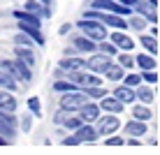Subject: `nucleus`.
Returning a JSON list of instances; mask_svg holds the SVG:
<instances>
[{"label":"nucleus","instance_id":"nucleus-32","mask_svg":"<svg viewBox=\"0 0 160 155\" xmlns=\"http://www.w3.org/2000/svg\"><path fill=\"white\" fill-rule=\"evenodd\" d=\"M128 23L132 26V28H135V30H144V26H146V21H144V16H135V19H132V21H128Z\"/></svg>","mask_w":160,"mask_h":155},{"label":"nucleus","instance_id":"nucleus-12","mask_svg":"<svg viewBox=\"0 0 160 155\" xmlns=\"http://www.w3.org/2000/svg\"><path fill=\"white\" fill-rule=\"evenodd\" d=\"M14 56H16V58H21L23 63H28L30 67L35 65V53H32V49H30V46H26V44H16V46H14Z\"/></svg>","mask_w":160,"mask_h":155},{"label":"nucleus","instance_id":"nucleus-23","mask_svg":"<svg viewBox=\"0 0 160 155\" xmlns=\"http://www.w3.org/2000/svg\"><path fill=\"white\" fill-rule=\"evenodd\" d=\"M53 90L56 93H72V90H77V84L74 81H56V84H53Z\"/></svg>","mask_w":160,"mask_h":155},{"label":"nucleus","instance_id":"nucleus-26","mask_svg":"<svg viewBox=\"0 0 160 155\" xmlns=\"http://www.w3.org/2000/svg\"><path fill=\"white\" fill-rule=\"evenodd\" d=\"M84 93L88 97H104L107 95V90H104L102 86H84Z\"/></svg>","mask_w":160,"mask_h":155},{"label":"nucleus","instance_id":"nucleus-28","mask_svg":"<svg viewBox=\"0 0 160 155\" xmlns=\"http://www.w3.org/2000/svg\"><path fill=\"white\" fill-rule=\"evenodd\" d=\"M81 123H84V118H81V116H70V118H65V120H63V125L68 127V130H77V127H79Z\"/></svg>","mask_w":160,"mask_h":155},{"label":"nucleus","instance_id":"nucleus-37","mask_svg":"<svg viewBox=\"0 0 160 155\" xmlns=\"http://www.w3.org/2000/svg\"><path fill=\"white\" fill-rule=\"evenodd\" d=\"M100 84H102V81L98 79L95 74H88V76H86V86H100Z\"/></svg>","mask_w":160,"mask_h":155},{"label":"nucleus","instance_id":"nucleus-34","mask_svg":"<svg viewBox=\"0 0 160 155\" xmlns=\"http://www.w3.org/2000/svg\"><path fill=\"white\" fill-rule=\"evenodd\" d=\"M125 84H128V86H139L142 84V76L139 74H128V76H125Z\"/></svg>","mask_w":160,"mask_h":155},{"label":"nucleus","instance_id":"nucleus-8","mask_svg":"<svg viewBox=\"0 0 160 155\" xmlns=\"http://www.w3.org/2000/svg\"><path fill=\"white\" fill-rule=\"evenodd\" d=\"M79 116L84 118V123H91V120H98V118H100V104L86 102L84 107L79 109Z\"/></svg>","mask_w":160,"mask_h":155},{"label":"nucleus","instance_id":"nucleus-10","mask_svg":"<svg viewBox=\"0 0 160 155\" xmlns=\"http://www.w3.org/2000/svg\"><path fill=\"white\" fill-rule=\"evenodd\" d=\"M123 132H125V134H132V137H142V134H146V120H139V118L130 120V123H125Z\"/></svg>","mask_w":160,"mask_h":155},{"label":"nucleus","instance_id":"nucleus-24","mask_svg":"<svg viewBox=\"0 0 160 155\" xmlns=\"http://www.w3.org/2000/svg\"><path fill=\"white\" fill-rule=\"evenodd\" d=\"M132 116H135V118H139V120H151V118H153L151 109H148V107H142V104L132 109Z\"/></svg>","mask_w":160,"mask_h":155},{"label":"nucleus","instance_id":"nucleus-1","mask_svg":"<svg viewBox=\"0 0 160 155\" xmlns=\"http://www.w3.org/2000/svg\"><path fill=\"white\" fill-rule=\"evenodd\" d=\"M77 28L84 32V35H88L91 40H95V42H100V40L107 37V28H104V23L98 21V19H81L79 23H77Z\"/></svg>","mask_w":160,"mask_h":155},{"label":"nucleus","instance_id":"nucleus-40","mask_svg":"<svg viewBox=\"0 0 160 155\" xmlns=\"http://www.w3.org/2000/svg\"><path fill=\"white\" fill-rule=\"evenodd\" d=\"M118 2L128 5V7H137V2H139V0H118Z\"/></svg>","mask_w":160,"mask_h":155},{"label":"nucleus","instance_id":"nucleus-6","mask_svg":"<svg viewBox=\"0 0 160 155\" xmlns=\"http://www.w3.org/2000/svg\"><path fill=\"white\" fill-rule=\"evenodd\" d=\"M74 137L79 139V143H84V141H86V143H93V141L98 139V127H91L88 123H81V125L74 130Z\"/></svg>","mask_w":160,"mask_h":155},{"label":"nucleus","instance_id":"nucleus-3","mask_svg":"<svg viewBox=\"0 0 160 155\" xmlns=\"http://www.w3.org/2000/svg\"><path fill=\"white\" fill-rule=\"evenodd\" d=\"M0 134H5L7 139H14V134H16V116H14V111H2V109H0Z\"/></svg>","mask_w":160,"mask_h":155},{"label":"nucleus","instance_id":"nucleus-35","mask_svg":"<svg viewBox=\"0 0 160 155\" xmlns=\"http://www.w3.org/2000/svg\"><path fill=\"white\" fill-rule=\"evenodd\" d=\"M104 143H107V146H123L125 141H123V137H109Z\"/></svg>","mask_w":160,"mask_h":155},{"label":"nucleus","instance_id":"nucleus-25","mask_svg":"<svg viewBox=\"0 0 160 155\" xmlns=\"http://www.w3.org/2000/svg\"><path fill=\"white\" fill-rule=\"evenodd\" d=\"M68 76H70V81H74L77 86H86V72H81V70H74V72H68Z\"/></svg>","mask_w":160,"mask_h":155},{"label":"nucleus","instance_id":"nucleus-20","mask_svg":"<svg viewBox=\"0 0 160 155\" xmlns=\"http://www.w3.org/2000/svg\"><path fill=\"white\" fill-rule=\"evenodd\" d=\"M123 65H109V67H107V72H104V76H107V79H112V81H121V79H125V76H123Z\"/></svg>","mask_w":160,"mask_h":155},{"label":"nucleus","instance_id":"nucleus-19","mask_svg":"<svg viewBox=\"0 0 160 155\" xmlns=\"http://www.w3.org/2000/svg\"><path fill=\"white\" fill-rule=\"evenodd\" d=\"M135 60H137V65L142 67V72H144V70H156V56H153V53H139Z\"/></svg>","mask_w":160,"mask_h":155},{"label":"nucleus","instance_id":"nucleus-39","mask_svg":"<svg viewBox=\"0 0 160 155\" xmlns=\"http://www.w3.org/2000/svg\"><path fill=\"white\" fill-rule=\"evenodd\" d=\"M100 51H104V53H109V56H112V53H114V46H112V44H100Z\"/></svg>","mask_w":160,"mask_h":155},{"label":"nucleus","instance_id":"nucleus-29","mask_svg":"<svg viewBox=\"0 0 160 155\" xmlns=\"http://www.w3.org/2000/svg\"><path fill=\"white\" fill-rule=\"evenodd\" d=\"M14 42H16V44H26V46H30V42H32V37L28 35V32H23V30H19V35H14Z\"/></svg>","mask_w":160,"mask_h":155},{"label":"nucleus","instance_id":"nucleus-18","mask_svg":"<svg viewBox=\"0 0 160 155\" xmlns=\"http://www.w3.org/2000/svg\"><path fill=\"white\" fill-rule=\"evenodd\" d=\"M86 65V60H79V58H68L65 56V60H60V65L58 67L60 70H65V72H74V70H81Z\"/></svg>","mask_w":160,"mask_h":155},{"label":"nucleus","instance_id":"nucleus-33","mask_svg":"<svg viewBox=\"0 0 160 155\" xmlns=\"http://www.w3.org/2000/svg\"><path fill=\"white\" fill-rule=\"evenodd\" d=\"M142 79L148 81V84H156V81H158V74H156L153 70H144V72H142Z\"/></svg>","mask_w":160,"mask_h":155},{"label":"nucleus","instance_id":"nucleus-9","mask_svg":"<svg viewBox=\"0 0 160 155\" xmlns=\"http://www.w3.org/2000/svg\"><path fill=\"white\" fill-rule=\"evenodd\" d=\"M12 93L14 90H7V88L0 90V109H2V111H16V97Z\"/></svg>","mask_w":160,"mask_h":155},{"label":"nucleus","instance_id":"nucleus-36","mask_svg":"<svg viewBox=\"0 0 160 155\" xmlns=\"http://www.w3.org/2000/svg\"><path fill=\"white\" fill-rule=\"evenodd\" d=\"M30 127H32V118H30V116H23V123H21V130H23V132H30Z\"/></svg>","mask_w":160,"mask_h":155},{"label":"nucleus","instance_id":"nucleus-14","mask_svg":"<svg viewBox=\"0 0 160 155\" xmlns=\"http://www.w3.org/2000/svg\"><path fill=\"white\" fill-rule=\"evenodd\" d=\"M95 46H98L95 40H91L88 35H81V37H77V40H74V49H77V51L93 53V51H95Z\"/></svg>","mask_w":160,"mask_h":155},{"label":"nucleus","instance_id":"nucleus-31","mask_svg":"<svg viewBox=\"0 0 160 155\" xmlns=\"http://www.w3.org/2000/svg\"><path fill=\"white\" fill-rule=\"evenodd\" d=\"M28 109H30V111L35 114V116H40V114H42V107H40V99H37V97H28Z\"/></svg>","mask_w":160,"mask_h":155},{"label":"nucleus","instance_id":"nucleus-41","mask_svg":"<svg viewBox=\"0 0 160 155\" xmlns=\"http://www.w3.org/2000/svg\"><path fill=\"white\" fill-rule=\"evenodd\" d=\"M7 143H9V139L5 134H0V146H7Z\"/></svg>","mask_w":160,"mask_h":155},{"label":"nucleus","instance_id":"nucleus-27","mask_svg":"<svg viewBox=\"0 0 160 155\" xmlns=\"http://www.w3.org/2000/svg\"><path fill=\"white\" fill-rule=\"evenodd\" d=\"M137 99H142L144 104L153 102V90H151V88H146V86H139V90H137Z\"/></svg>","mask_w":160,"mask_h":155},{"label":"nucleus","instance_id":"nucleus-7","mask_svg":"<svg viewBox=\"0 0 160 155\" xmlns=\"http://www.w3.org/2000/svg\"><path fill=\"white\" fill-rule=\"evenodd\" d=\"M123 107H125V102H121V99L114 95V97H100V109H104V111H109V114H121L123 111Z\"/></svg>","mask_w":160,"mask_h":155},{"label":"nucleus","instance_id":"nucleus-11","mask_svg":"<svg viewBox=\"0 0 160 155\" xmlns=\"http://www.w3.org/2000/svg\"><path fill=\"white\" fill-rule=\"evenodd\" d=\"M19 30H23V32H28V35L32 37V42L35 44H44V35H42V30L37 28V26H32V23H26V21H19Z\"/></svg>","mask_w":160,"mask_h":155},{"label":"nucleus","instance_id":"nucleus-2","mask_svg":"<svg viewBox=\"0 0 160 155\" xmlns=\"http://www.w3.org/2000/svg\"><path fill=\"white\" fill-rule=\"evenodd\" d=\"M86 102H88L86 93L72 90V93H65V95L60 97V109H63V111H79Z\"/></svg>","mask_w":160,"mask_h":155},{"label":"nucleus","instance_id":"nucleus-30","mask_svg":"<svg viewBox=\"0 0 160 155\" xmlns=\"http://www.w3.org/2000/svg\"><path fill=\"white\" fill-rule=\"evenodd\" d=\"M118 63H121V65H123V67H125V70H130V67H132V65H135V63H137V60H135V58H132V56H128V53H121V56H118Z\"/></svg>","mask_w":160,"mask_h":155},{"label":"nucleus","instance_id":"nucleus-42","mask_svg":"<svg viewBox=\"0 0 160 155\" xmlns=\"http://www.w3.org/2000/svg\"><path fill=\"white\" fill-rule=\"evenodd\" d=\"M42 2H44V5H51V2H49V0H42Z\"/></svg>","mask_w":160,"mask_h":155},{"label":"nucleus","instance_id":"nucleus-5","mask_svg":"<svg viewBox=\"0 0 160 155\" xmlns=\"http://www.w3.org/2000/svg\"><path fill=\"white\" fill-rule=\"evenodd\" d=\"M112 65V60H109V53H98V56H91L86 60V67L91 72H107V67Z\"/></svg>","mask_w":160,"mask_h":155},{"label":"nucleus","instance_id":"nucleus-17","mask_svg":"<svg viewBox=\"0 0 160 155\" xmlns=\"http://www.w3.org/2000/svg\"><path fill=\"white\" fill-rule=\"evenodd\" d=\"M14 19L16 21H26V23H32V26H37V28H40V16L37 14H32V12H28V9H16L14 12Z\"/></svg>","mask_w":160,"mask_h":155},{"label":"nucleus","instance_id":"nucleus-4","mask_svg":"<svg viewBox=\"0 0 160 155\" xmlns=\"http://www.w3.org/2000/svg\"><path fill=\"white\" fill-rule=\"evenodd\" d=\"M121 120L116 116H100L98 118V134H114L118 130Z\"/></svg>","mask_w":160,"mask_h":155},{"label":"nucleus","instance_id":"nucleus-21","mask_svg":"<svg viewBox=\"0 0 160 155\" xmlns=\"http://www.w3.org/2000/svg\"><path fill=\"white\" fill-rule=\"evenodd\" d=\"M0 88H7V90H16V84H14V76L7 74L2 67H0Z\"/></svg>","mask_w":160,"mask_h":155},{"label":"nucleus","instance_id":"nucleus-38","mask_svg":"<svg viewBox=\"0 0 160 155\" xmlns=\"http://www.w3.org/2000/svg\"><path fill=\"white\" fill-rule=\"evenodd\" d=\"M77 143H79L77 137H65V139H63V146H77Z\"/></svg>","mask_w":160,"mask_h":155},{"label":"nucleus","instance_id":"nucleus-13","mask_svg":"<svg viewBox=\"0 0 160 155\" xmlns=\"http://www.w3.org/2000/svg\"><path fill=\"white\" fill-rule=\"evenodd\" d=\"M112 42L116 44L118 49H123V51H130V49L135 46V40H132V37H128L125 32H121V30H118V32H114V35H112Z\"/></svg>","mask_w":160,"mask_h":155},{"label":"nucleus","instance_id":"nucleus-15","mask_svg":"<svg viewBox=\"0 0 160 155\" xmlns=\"http://www.w3.org/2000/svg\"><path fill=\"white\" fill-rule=\"evenodd\" d=\"M12 65H14V76H19V79H23V81H30L32 76H30V65L28 63H23V60H12Z\"/></svg>","mask_w":160,"mask_h":155},{"label":"nucleus","instance_id":"nucleus-22","mask_svg":"<svg viewBox=\"0 0 160 155\" xmlns=\"http://www.w3.org/2000/svg\"><path fill=\"white\" fill-rule=\"evenodd\" d=\"M142 46H144V49H146L148 53H153V56H156V53H158L156 35H142Z\"/></svg>","mask_w":160,"mask_h":155},{"label":"nucleus","instance_id":"nucleus-16","mask_svg":"<svg viewBox=\"0 0 160 155\" xmlns=\"http://www.w3.org/2000/svg\"><path fill=\"white\" fill-rule=\"evenodd\" d=\"M114 95H116L121 102H125V104H128V102H135V99H137V93L132 90V86H128V84H125V86H118L116 90H114Z\"/></svg>","mask_w":160,"mask_h":155}]
</instances>
